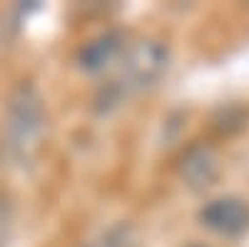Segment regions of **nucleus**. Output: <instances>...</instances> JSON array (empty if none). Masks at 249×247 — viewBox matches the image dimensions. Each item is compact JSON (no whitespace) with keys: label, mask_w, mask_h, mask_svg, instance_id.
<instances>
[{"label":"nucleus","mask_w":249,"mask_h":247,"mask_svg":"<svg viewBox=\"0 0 249 247\" xmlns=\"http://www.w3.org/2000/svg\"><path fill=\"white\" fill-rule=\"evenodd\" d=\"M5 148L15 162H30L45 135V102L33 82H20L5 108Z\"/></svg>","instance_id":"obj_1"},{"label":"nucleus","mask_w":249,"mask_h":247,"mask_svg":"<svg viewBox=\"0 0 249 247\" xmlns=\"http://www.w3.org/2000/svg\"><path fill=\"white\" fill-rule=\"evenodd\" d=\"M170 68V50L160 40H137L120 55V73L105 93L107 102H120L124 95L147 90L162 80Z\"/></svg>","instance_id":"obj_2"},{"label":"nucleus","mask_w":249,"mask_h":247,"mask_svg":"<svg viewBox=\"0 0 249 247\" xmlns=\"http://www.w3.org/2000/svg\"><path fill=\"white\" fill-rule=\"evenodd\" d=\"M199 222L217 235L237 237L249 230V205L239 197H217L199 210Z\"/></svg>","instance_id":"obj_3"},{"label":"nucleus","mask_w":249,"mask_h":247,"mask_svg":"<svg viewBox=\"0 0 249 247\" xmlns=\"http://www.w3.org/2000/svg\"><path fill=\"white\" fill-rule=\"evenodd\" d=\"M124 53V35L120 30L102 33L80 50V68L88 73H102L112 63H117Z\"/></svg>","instance_id":"obj_4"},{"label":"nucleus","mask_w":249,"mask_h":247,"mask_svg":"<svg viewBox=\"0 0 249 247\" xmlns=\"http://www.w3.org/2000/svg\"><path fill=\"white\" fill-rule=\"evenodd\" d=\"M182 177L192 190H204L217 182L219 177V160L212 148L197 145L190 148L187 155L182 157Z\"/></svg>","instance_id":"obj_5"},{"label":"nucleus","mask_w":249,"mask_h":247,"mask_svg":"<svg viewBox=\"0 0 249 247\" xmlns=\"http://www.w3.org/2000/svg\"><path fill=\"white\" fill-rule=\"evenodd\" d=\"M137 242L140 240H137V232L132 225L120 222V225H112L102 235H97L95 240H90L85 247H137Z\"/></svg>","instance_id":"obj_6"},{"label":"nucleus","mask_w":249,"mask_h":247,"mask_svg":"<svg viewBox=\"0 0 249 247\" xmlns=\"http://www.w3.org/2000/svg\"><path fill=\"white\" fill-rule=\"evenodd\" d=\"M13 208L10 202L0 195V247H8V240H10V232H13Z\"/></svg>","instance_id":"obj_7"},{"label":"nucleus","mask_w":249,"mask_h":247,"mask_svg":"<svg viewBox=\"0 0 249 247\" xmlns=\"http://www.w3.org/2000/svg\"><path fill=\"white\" fill-rule=\"evenodd\" d=\"M190 247H202V245H190Z\"/></svg>","instance_id":"obj_8"}]
</instances>
